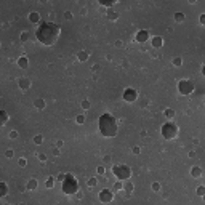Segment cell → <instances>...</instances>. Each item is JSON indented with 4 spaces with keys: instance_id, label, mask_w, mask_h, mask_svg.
I'll list each match as a JSON object with an SVG mask.
<instances>
[{
    "instance_id": "f1b7e54d",
    "label": "cell",
    "mask_w": 205,
    "mask_h": 205,
    "mask_svg": "<svg viewBox=\"0 0 205 205\" xmlns=\"http://www.w3.org/2000/svg\"><path fill=\"white\" fill-rule=\"evenodd\" d=\"M181 63H183V61H181V58H175V60H173V64H175V66H181Z\"/></svg>"
},
{
    "instance_id": "836d02e7",
    "label": "cell",
    "mask_w": 205,
    "mask_h": 205,
    "mask_svg": "<svg viewBox=\"0 0 205 205\" xmlns=\"http://www.w3.org/2000/svg\"><path fill=\"white\" fill-rule=\"evenodd\" d=\"M122 188V184L120 183H117V184H114V191H119V189Z\"/></svg>"
},
{
    "instance_id": "7402d4cb",
    "label": "cell",
    "mask_w": 205,
    "mask_h": 205,
    "mask_svg": "<svg viewBox=\"0 0 205 205\" xmlns=\"http://www.w3.org/2000/svg\"><path fill=\"white\" fill-rule=\"evenodd\" d=\"M165 116H167V117H173V116H175V111H173V109H165Z\"/></svg>"
},
{
    "instance_id": "d6986e66",
    "label": "cell",
    "mask_w": 205,
    "mask_h": 205,
    "mask_svg": "<svg viewBox=\"0 0 205 205\" xmlns=\"http://www.w3.org/2000/svg\"><path fill=\"white\" fill-rule=\"evenodd\" d=\"M108 18H109V19H117V18H119V15H117L116 11L109 10V11H108Z\"/></svg>"
},
{
    "instance_id": "ba28073f",
    "label": "cell",
    "mask_w": 205,
    "mask_h": 205,
    "mask_svg": "<svg viewBox=\"0 0 205 205\" xmlns=\"http://www.w3.org/2000/svg\"><path fill=\"white\" fill-rule=\"evenodd\" d=\"M98 197H100L101 202H112L114 194H112L111 189H102V191H100V196Z\"/></svg>"
},
{
    "instance_id": "e0dca14e",
    "label": "cell",
    "mask_w": 205,
    "mask_h": 205,
    "mask_svg": "<svg viewBox=\"0 0 205 205\" xmlns=\"http://www.w3.org/2000/svg\"><path fill=\"white\" fill-rule=\"evenodd\" d=\"M191 175L194 176V178H199V176L202 175V170H200L199 167H192V170H191Z\"/></svg>"
},
{
    "instance_id": "5b68a950",
    "label": "cell",
    "mask_w": 205,
    "mask_h": 205,
    "mask_svg": "<svg viewBox=\"0 0 205 205\" xmlns=\"http://www.w3.org/2000/svg\"><path fill=\"white\" fill-rule=\"evenodd\" d=\"M112 173L116 175V178L119 181H127L130 180V176H132V170H130L128 165H116V167L112 168Z\"/></svg>"
},
{
    "instance_id": "2e32d148",
    "label": "cell",
    "mask_w": 205,
    "mask_h": 205,
    "mask_svg": "<svg viewBox=\"0 0 205 205\" xmlns=\"http://www.w3.org/2000/svg\"><path fill=\"white\" fill-rule=\"evenodd\" d=\"M19 87H21L23 90H27L31 87V82L27 80V79H21V80H19Z\"/></svg>"
},
{
    "instance_id": "30bf717a",
    "label": "cell",
    "mask_w": 205,
    "mask_h": 205,
    "mask_svg": "<svg viewBox=\"0 0 205 205\" xmlns=\"http://www.w3.org/2000/svg\"><path fill=\"white\" fill-rule=\"evenodd\" d=\"M164 45V40H162V37H159V35H156V37L152 39V47L154 48H160V47Z\"/></svg>"
},
{
    "instance_id": "f546056e",
    "label": "cell",
    "mask_w": 205,
    "mask_h": 205,
    "mask_svg": "<svg viewBox=\"0 0 205 205\" xmlns=\"http://www.w3.org/2000/svg\"><path fill=\"white\" fill-rule=\"evenodd\" d=\"M27 37H29V34H27V32H23V34H21V40H23V42H26Z\"/></svg>"
},
{
    "instance_id": "484cf974",
    "label": "cell",
    "mask_w": 205,
    "mask_h": 205,
    "mask_svg": "<svg viewBox=\"0 0 205 205\" xmlns=\"http://www.w3.org/2000/svg\"><path fill=\"white\" fill-rule=\"evenodd\" d=\"M53 184H55L53 178H48V181H47V183H45V186H47V188H53Z\"/></svg>"
},
{
    "instance_id": "4dcf8cb0",
    "label": "cell",
    "mask_w": 205,
    "mask_h": 205,
    "mask_svg": "<svg viewBox=\"0 0 205 205\" xmlns=\"http://www.w3.org/2000/svg\"><path fill=\"white\" fill-rule=\"evenodd\" d=\"M95 184H96V180H95V178H90V180H88V186H95Z\"/></svg>"
},
{
    "instance_id": "4fadbf2b",
    "label": "cell",
    "mask_w": 205,
    "mask_h": 205,
    "mask_svg": "<svg viewBox=\"0 0 205 205\" xmlns=\"http://www.w3.org/2000/svg\"><path fill=\"white\" fill-rule=\"evenodd\" d=\"M29 21L34 23V24H35V23H39V21H40V15L35 13V11H32V13L29 15Z\"/></svg>"
},
{
    "instance_id": "4316f807",
    "label": "cell",
    "mask_w": 205,
    "mask_h": 205,
    "mask_svg": "<svg viewBox=\"0 0 205 205\" xmlns=\"http://www.w3.org/2000/svg\"><path fill=\"white\" fill-rule=\"evenodd\" d=\"M197 194H199V196H204V194H205V188H204V186H199V188H197Z\"/></svg>"
},
{
    "instance_id": "5bb4252c",
    "label": "cell",
    "mask_w": 205,
    "mask_h": 205,
    "mask_svg": "<svg viewBox=\"0 0 205 205\" xmlns=\"http://www.w3.org/2000/svg\"><path fill=\"white\" fill-rule=\"evenodd\" d=\"M7 192H8V188H7V184L0 181V199H2V197H5Z\"/></svg>"
},
{
    "instance_id": "ac0fdd59",
    "label": "cell",
    "mask_w": 205,
    "mask_h": 205,
    "mask_svg": "<svg viewBox=\"0 0 205 205\" xmlns=\"http://www.w3.org/2000/svg\"><path fill=\"white\" fill-rule=\"evenodd\" d=\"M34 106H35L37 109H43V108H45V101H43V100H35Z\"/></svg>"
},
{
    "instance_id": "277c9868",
    "label": "cell",
    "mask_w": 205,
    "mask_h": 205,
    "mask_svg": "<svg viewBox=\"0 0 205 205\" xmlns=\"http://www.w3.org/2000/svg\"><path fill=\"white\" fill-rule=\"evenodd\" d=\"M160 133H162V136L165 140H175V138L178 136V127H176L173 122H167V124L162 125Z\"/></svg>"
},
{
    "instance_id": "8fae6325",
    "label": "cell",
    "mask_w": 205,
    "mask_h": 205,
    "mask_svg": "<svg viewBox=\"0 0 205 205\" xmlns=\"http://www.w3.org/2000/svg\"><path fill=\"white\" fill-rule=\"evenodd\" d=\"M8 122V114H7L5 111H2L0 109V127H3V125Z\"/></svg>"
},
{
    "instance_id": "8d00e7d4",
    "label": "cell",
    "mask_w": 205,
    "mask_h": 205,
    "mask_svg": "<svg viewBox=\"0 0 205 205\" xmlns=\"http://www.w3.org/2000/svg\"><path fill=\"white\" fill-rule=\"evenodd\" d=\"M16 136H18L16 132H11V133H10V138H16Z\"/></svg>"
},
{
    "instance_id": "44dd1931",
    "label": "cell",
    "mask_w": 205,
    "mask_h": 205,
    "mask_svg": "<svg viewBox=\"0 0 205 205\" xmlns=\"http://www.w3.org/2000/svg\"><path fill=\"white\" fill-rule=\"evenodd\" d=\"M37 188V181L35 180H31L29 183H27V189H35Z\"/></svg>"
},
{
    "instance_id": "d6a6232c",
    "label": "cell",
    "mask_w": 205,
    "mask_h": 205,
    "mask_svg": "<svg viewBox=\"0 0 205 205\" xmlns=\"http://www.w3.org/2000/svg\"><path fill=\"white\" fill-rule=\"evenodd\" d=\"M77 122H79V124H84V122H85L84 116H79V117H77Z\"/></svg>"
},
{
    "instance_id": "8992f818",
    "label": "cell",
    "mask_w": 205,
    "mask_h": 205,
    "mask_svg": "<svg viewBox=\"0 0 205 205\" xmlns=\"http://www.w3.org/2000/svg\"><path fill=\"white\" fill-rule=\"evenodd\" d=\"M178 92H180V95L188 96V95H191L194 92V84H192L191 80H180L178 82Z\"/></svg>"
},
{
    "instance_id": "52a82bcc",
    "label": "cell",
    "mask_w": 205,
    "mask_h": 205,
    "mask_svg": "<svg viewBox=\"0 0 205 205\" xmlns=\"http://www.w3.org/2000/svg\"><path fill=\"white\" fill-rule=\"evenodd\" d=\"M122 98L127 102H135L136 98H138V93H136V90H133V88H127L124 92V95H122Z\"/></svg>"
},
{
    "instance_id": "f35d334b",
    "label": "cell",
    "mask_w": 205,
    "mask_h": 205,
    "mask_svg": "<svg viewBox=\"0 0 205 205\" xmlns=\"http://www.w3.org/2000/svg\"><path fill=\"white\" fill-rule=\"evenodd\" d=\"M98 173H104V167H98Z\"/></svg>"
},
{
    "instance_id": "e575fe53",
    "label": "cell",
    "mask_w": 205,
    "mask_h": 205,
    "mask_svg": "<svg viewBox=\"0 0 205 205\" xmlns=\"http://www.w3.org/2000/svg\"><path fill=\"white\" fill-rule=\"evenodd\" d=\"M7 157H13V151H11V149L7 151Z\"/></svg>"
},
{
    "instance_id": "ab89813d",
    "label": "cell",
    "mask_w": 205,
    "mask_h": 205,
    "mask_svg": "<svg viewBox=\"0 0 205 205\" xmlns=\"http://www.w3.org/2000/svg\"><path fill=\"white\" fill-rule=\"evenodd\" d=\"M196 2V0H189V3H194Z\"/></svg>"
},
{
    "instance_id": "603a6c76",
    "label": "cell",
    "mask_w": 205,
    "mask_h": 205,
    "mask_svg": "<svg viewBox=\"0 0 205 205\" xmlns=\"http://www.w3.org/2000/svg\"><path fill=\"white\" fill-rule=\"evenodd\" d=\"M42 140H43V138H42L40 135L34 136V143H35V144H42Z\"/></svg>"
},
{
    "instance_id": "ffe728a7",
    "label": "cell",
    "mask_w": 205,
    "mask_h": 205,
    "mask_svg": "<svg viewBox=\"0 0 205 205\" xmlns=\"http://www.w3.org/2000/svg\"><path fill=\"white\" fill-rule=\"evenodd\" d=\"M87 58H88V53H87V51H80V53H79V60L80 61H87Z\"/></svg>"
},
{
    "instance_id": "9c48e42d",
    "label": "cell",
    "mask_w": 205,
    "mask_h": 205,
    "mask_svg": "<svg viewBox=\"0 0 205 205\" xmlns=\"http://www.w3.org/2000/svg\"><path fill=\"white\" fill-rule=\"evenodd\" d=\"M148 39H149V32H148V31H140V32H136V35H135V40L140 42V43L148 42Z\"/></svg>"
},
{
    "instance_id": "9a60e30c",
    "label": "cell",
    "mask_w": 205,
    "mask_h": 205,
    "mask_svg": "<svg viewBox=\"0 0 205 205\" xmlns=\"http://www.w3.org/2000/svg\"><path fill=\"white\" fill-rule=\"evenodd\" d=\"M18 66L21 69H26L27 66H29V61H27V58H19L18 60Z\"/></svg>"
},
{
    "instance_id": "74e56055",
    "label": "cell",
    "mask_w": 205,
    "mask_h": 205,
    "mask_svg": "<svg viewBox=\"0 0 205 205\" xmlns=\"http://www.w3.org/2000/svg\"><path fill=\"white\" fill-rule=\"evenodd\" d=\"M19 165H21V167H24V165H26V160L21 159V160H19Z\"/></svg>"
},
{
    "instance_id": "cb8c5ba5",
    "label": "cell",
    "mask_w": 205,
    "mask_h": 205,
    "mask_svg": "<svg viewBox=\"0 0 205 205\" xmlns=\"http://www.w3.org/2000/svg\"><path fill=\"white\" fill-rule=\"evenodd\" d=\"M175 19H176V21H184V15L183 13H176L175 15Z\"/></svg>"
},
{
    "instance_id": "83f0119b",
    "label": "cell",
    "mask_w": 205,
    "mask_h": 205,
    "mask_svg": "<svg viewBox=\"0 0 205 205\" xmlns=\"http://www.w3.org/2000/svg\"><path fill=\"white\" fill-rule=\"evenodd\" d=\"M125 191L132 192V191H133V184H132V183H127V184H125Z\"/></svg>"
},
{
    "instance_id": "6da1fadb",
    "label": "cell",
    "mask_w": 205,
    "mask_h": 205,
    "mask_svg": "<svg viewBox=\"0 0 205 205\" xmlns=\"http://www.w3.org/2000/svg\"><path fill=\"white\" fill-rule=\"evenodd\" d=\"M37 40L45 47H51L55 45L60 37V26L56 23H50V21H43L40 26H39L37 32Z\"/></svg>"
},
{
    "instance_id": "d4e9b609",
    "label": "cell",
    "mask_w": 205,
    "mask_h": 205,
    "mask_svg": "<svg viewBox=\"0 0 205 205\" xmlns=\"http://www.w3.org/2000/svg\"><path fill=\"white\" fill-rule=\"evenodd\" d=\"M82 108H84V109H90V101L84 100V101H82Z\"/></svg>"
},
{
    "instance_id": "1f68e13d",
    "label": "cell",
    "mask_w": 205,
    "mask_h": 205,
    "mask_svg": "<svg viewBox=\"0 0 205 205\" xmlns=\"http://www.w3.org/2000/svg\"><path fill=\"white\" fill-rule=\"evenodd\" d=\"M152 189H154V191H159V189H160V184H159V183H154V184H152Z\"/></svg>"
},
{
    "instance_id": "7a4b0ae2",
    "label": "cell",
    "mask_w": 205,
    "mask_h": 205,
    "mask_svg": "<svg viewBox=\"0 0 205 205\" xmlns=\"http://www.w3.org/2000/svg\"><path fill=\"white\" fill-rule=\"evenodd\" d=\"M98 127H100V133L106 138H112L117 135V122L111 114H102L98 120Z\"/></svg>"
},
{
    "instance_id": "7c38bea8",
    "label": "cell",
    "mask_w": 205,
    "mask_h": 205,
    "mask_svg": "<svg viewBox=\"0 0 205 205\" xmlns=\"http://www.w3.org/2000/svg\"><path fill=\"white\" fill-rule=\"evenodd\" d=\"M98 3H100V5H102V7H112V5H116L117 3V0H98Z\"/></svg>"
},
{
    "instance_id": "d590c367",
    "label": "cell",
    "mask_w": 205,
    "mask_h": 205,
    "mask_svg": "<svg viewBox=\"0 0 205 205\" xmlns=\"http://www.w3.org/2000/svg\"><path fill=\"white\" fill-rule=\"evenodd\" d=\"M200 24H205V15H202V16H200Z\"/></svg>"
},
{
    "instance_id": "3957f363",
    "label": "cell",
    "mask_w": 205,
    "mask_h": 205,
    "mask_svg": "<svg viewBox=\"0 0 205 205\" xmlns=\"http://www.w3.org/2000/svg\"><path fill=\"white\" fill-rule=\"evenodd\" d=\"M79 191V183L77 180L74 178V175L71 173H66L64 175V180H63V192L68 196H72Z\"/></svg>"
}]
</instances>
